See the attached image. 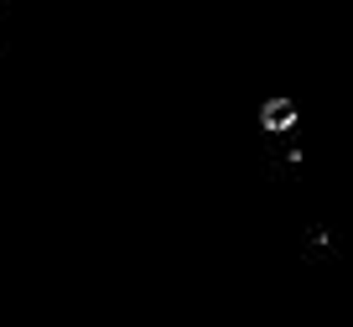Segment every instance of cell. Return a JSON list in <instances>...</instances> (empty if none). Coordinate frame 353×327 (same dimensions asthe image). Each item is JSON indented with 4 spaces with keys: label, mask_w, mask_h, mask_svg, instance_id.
Wrapping results in <instances>:
<instances>
[{
    "label": "cell",
    "mask_w": 353,
    "mask_h": 327,
    "mask_svg": "<svg viewBox=\"0 0 353 327\" xmlns=\"http://www.w3.org/2000/svg\"><path fill=\"white\" fill-rule=\"evenodd\" d=\"M260 125L265 130H291V125H296V104H291V99H270V104L260 109Z\"/></svg>",
    "instance_id": "1"
}]
</instances>
